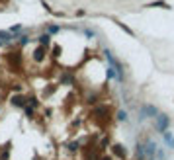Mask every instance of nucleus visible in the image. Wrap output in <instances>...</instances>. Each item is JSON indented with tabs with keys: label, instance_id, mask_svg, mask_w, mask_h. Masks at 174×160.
Returning a JSON list of instances; mask_svg holds the SVG:
<instances>
[{
	"label": "nucleus",
	"instance_id": "1",
	"mask_svg": "<svg viewBox=\"0 0 174 160\" xmlns=\"http://www.w3.org/2000/svg\"><path fill=\"white\" fill-rule=\"evenodd\" d=\"M168 123H170V121H168L166 115H159V117H157V127H159L161 133H164V131L168 129Z\"/></svg>",
	"mask_w": 174,
	"mask_h": 160
},
{
	"label": "nucleus",
	"instance_id": "2",
	"mask_svg": "<svg viewBox=\"0 0 174 160\" xmlns=\"http://www.w3.org/2000/svg\"><path fill=\"white\" fill-rule=\"evenodd\" d=\"M143 150H147V156H149V158H153V156H155V143H153V141H149V143H147V145H145V147H143Z\"/></svg>",
	"mask_w": 174,
	"mask_h": 160
},
{
	"label": "nucleus",
	"instance_id": "3",
	"mask_svg": "<svg viewBox=\"0 0 174 160\" xmlns=\"http://www.w3.org/2000/svg\"><path fill=\"white\" fill-rule=\"evenodd\" d=\"M141 113H143V115H157L159 111H157V107H155V106H145Z\"/></svg>",
	"mask_w": 174,
	"mask_h": 160
},
{
	"label": "nucleus",
	"instance_id": "4",
	"mask_svg": "<svg viewBox=\"0 0 174 160\" xmlns=\"http://www.w3.org/2000/svg\"><path fill=\"white\" fill-rule=\"evenodd\" d=\"M163 137H164V141L168 143V147H170V149H174V137H172V135H170L168 131H164V133H163Z\"/></svg>",
	"mask_w": 174,
	"mask_h": 160
},
{
	"label": "nucleus",
	"instance_id": "5",
	"mask_svg": "<svg viewBox=\"0 0 174 160\" xmlns=\"http://www.w3.org/2000/svg\"><path fill=\"white\" fill-rule=\"evenodd\" d=\"M157 158H159V160H164V152H163V150H159V152H157Z\"/></svg>",
	"mask_w": 174,
	"mask_h": 160
},
{
	"label": "nucleus",
	"instance_id": "6",
	"mask_svg": "<svg viewBox=\"0 0 174 160\" xmlns=\"http://www.w3.org/2000/svg\"><path fill=\"white\" fill-rule=\"evenodd\" d=\"M118 119H121V121H123V119H125V113H123V111H120V113H118Z\"/></svg>",
	"mask_w": 174,
	"mask_h": 160
}]
</instances>
